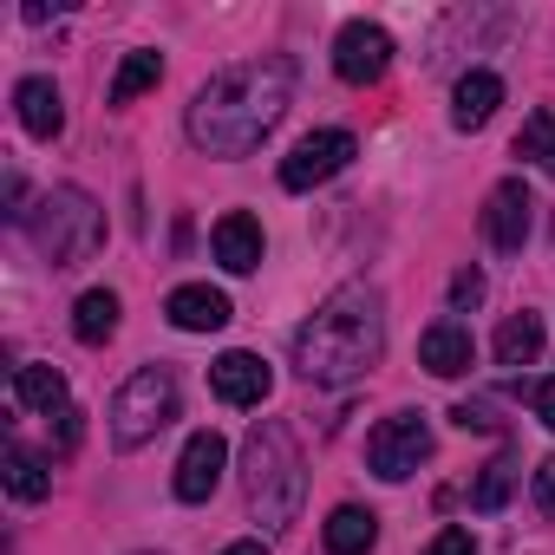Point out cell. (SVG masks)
Masks as SVG:
<instances>
[{
	"mask_svg": "<svg viewBox=\"0 0 555 555\" xmlns=\"http://www.w3.org/2000/svg\"><path fill=\"white\" fill-rule=\"evenodd\" d=\"M288 99H295V60H282V53L242 60V66L216 73V79L190 99L183 131H190V144L209 151V157H248L274 125H282Z\"/></svg>",
	"mask_w": 555,
	"mask_h": 555,
	"instance_id": "obj_1",
	"label": "cell"
},
{
	"mask_svg": "<svg viewBox=\"0 0 555 555\" xmlns=\"http://www.w3.org/2000/svg\"><path fill=\"white\" fill-rule=\"evenodd\" d=\"M386 353V301L366 282L334 288L295 334V373L308 386H353Z\"/></svg>",
	"mask_w": 555,
	"mask_h": 555,
	"instance_id": "obj_2",
	"label": "cell"
},
{
	"mask_svg": "<svg viewBox=\"0 0 555 555\" xmlns=\"http://www.w3.org/2000/svg\"><path fill=\"white\" fill-rule=\"evenodd\" d=\"M242 490H248V516L261 529H288L301 516V496H308V464H301V444L282 418H261L242 444Z\"/></svg>",
	"mask_w": 555,
	"mask_h": 555,
	"instance_id": "obj_3",
	"label": "cell"
},
{
	"mask_svg": "<svg viewBox=\"0 0 555 555\" xmlns=\"http://www.w3.org/2000/svg\"><path fill=\"white\" fill-rule=\"evenodd\" d=\"M27 229H34V242H40V255H47L53 268H79V261H92L99 242H105V209H99L79 183H60V190L40 203V216H34Z\"/></svg>",
	"mask_w": 555,
	"mask_h": 555,
	"instance_id": "obj_4",
	"label": "cell"
},
{
	"mask_svg": "<svg viewBox=\"0 0 555 555\" xmlns=\"http://www.w3.org/2000/svg\"><path fill=\"white\" fill-rule=\"evenodd\" d=\"M170 418H177V373H170V366H138V373L118 386V399H112V444H118V451H138V444H151Z\"/></svg>",
	"mask_w": 555,
	"mask_h": 555,
	"instance_id": "obj_5",
	"label": "cell"
},
{
	"mask_svg": "<svg viewBox=\"0 0 555 555\" xmlns=\"http://www.w3.org/2000/svg\"><path fill=\"white\" fill-rule=\"evenodd\" d=\"M425 457H431V425H425V412H392V418H379L373 438H366V464H373V477H386V483H405Z\"/></svg>",
	"mask_w": 555,
	"mask_h": 555,
	"instance_id": "obj_6",
	"label": "cell"
},
{
	"mask_svg": "<svg viewBox=\"0 0 555 555\" xmlns=\"http://www.w3.org/2000/svg\"><path fill=\"white\" fill-rule=\"evenodd\" d=\"M353 131H308L288 157H282V190H314V183H327V177H340L347 164H353Z\"/></svg>",
	"mask_w": 555,
	"mask_h": 555,
	"instance_id": "obj_7",
	"label": "cell"
},
{
	"mask_svg": "<svg viewBox=\"0 0 555 555\" xmlns=\"http://www.w3.org/2000/svg\"><path fill=\"white\" fill-rule=\"evenodd\" d=\"M386 66H392V34L373 27V21H347L340 40H334V73L347 86H379Z\"/></svg>",
	"mask_w": 555,
	"mask_h": 555,
	"instance_id": "obj_8",
	"label": "cell"
},
{
	"mask_svg": "<svg viewBox=\"0 0 555 555\" xmlns=\"http://www.w3.org/2000/svg\"><path fill=\"white\" fill-rule=\"evenodd\" d=\"M529 222H535V196H529V183H522V177H503V183L483 196V242L503 248V255H516V248L529 242Z\"/></svg>",
	"mask_w": 555,
	"mask_h": 555,
	"instance_id": "obj_9",
	"label": "cell"
},
{
	"mask_svg": "<svg viewBox=\"0 0 555 555\" xmlns=\"http://www.w3.org/2000/svg\"><path fill=\"white\" fill-rule=\"evenodd\" d=\"M222 464H229V444H222L216 431H196V438L183 444V457H177L170 490H177L183 503H209V496H216V483H222Z\"/></svg>",
	"mask_w": 555,
	"mask_h": 555,
	"instance_id": "obj_10",
	"label": "cell"
},
{
	"mask_svg": "<svg viewBox=\"0 0 555 555\" xmlns=\"http://www.w3.org/2000/svg\"><path fill=\"white\" fill-rule=\"evenodd\" d=\"M164 314H170V327H183V334H216V327H229V295L209 288V282H183V288H170Z\"/></svg>",
	"mask_w": 555,
	"mask_h": 555,
	"instance_id": "obj_11",
	"label": "cell"
},
{
	"mask_svg": "<svg viewBox=\"0 0 555 555\" xmlns=\"http://www.w3.org/2000/svg\"><path fill=\"white\" fill-rule=\"evenodd\" d=\"M209 248H216V261H222L229 274H255V268H261V222H255L248 209H229V216L209 229Z\"/></svg>",
	"mask_w": 555,
	"mask_h": 555,
	"instance_id": "obj_12",
	"label": "cell"
},
{
	"mask_svg": "<svg viewBox=\"0 0 555 555\" xmlns=\"http://www.w3.org/2000/svg\"><path fill=\"white\" fill-rule=\"evenodd\" d=\"M470 360H477L470 327H457V321L425 327V340H418V366H425L431 379H464V373H470Z\"/></svg>",
	"mask_w": 555,
	"mask_h": 555,
	"instance_id": "obj_13",
	"label": "cell"
},
{
	"mask_svg": "<svg viewBox=\"0 0 555 555\" xmlns=\"http://www.w3.org/2000/svg\"><path fill=\"white\" fill-rule=\"evenodd\" d=\"M209 386H216L222 405H261L268 386H274V373H268L255 353H222V360L209 366Z\"/></svg>",
	"mask_w": 555,
	"mask_h": 555,
	"instance_id": "obj_14",
	"label": "cell"
},
{
	"mask_svg": "<svg viewBox=\"0 0 555 555\" xmlns=\"http://www.w3.org/2000/svg\"><path fill=\"white\" fill-rule=\"evenodd\" d=\"M14 105H21V125H27L40 144H53V138L66 131V105H60V86H53V79H40V73L21 79V86H14Z\"/></svg>",
	"mask_w": 555,
	"mask_h": 555,
	"instance_id": "obj_15",
	"label": "cell"
},
{
	"mask_svg": "<svg viewBox=\"0 0 555 555\" xmlns=\"http://www.w3.org/2000/svg\"><path fill=\"white\" fill-rule=\"evenodd\" d=\"M496 105H503V79L496 73H464L457 92H451V125L457 131H483L496 118Z\"/></svg>",
	"mask_w": 555,
	"mask_h": 555,
	"instance_id": "obj_16",
	"label": "cell"
},
{
	"mask_svg": "<svg viewBox=\"0 0 555 555\" xmlns=\"http://www.w3.org/2000/svg\"><path fill=\"white\" fill-rule=\"evenodd\" d=\"M14 405L60 418V412L73 405V399H66V373H60V366H14Z\"/></svg>",
	"mask_w": 555,
	"mask_h": 555,
	"instance_id": "obj_17",
	"label": "cell"
},
{
	"mask_svg": "<svg viewBox=\"0 0 555 555\" xmlns=\"http://www.w3.org/2000/svg\"><path fill=\"white\" fill-rule=\"evenodd\" d=\"M321 535H327V555H366V548L379 542V516L360 509V503H340Z\"/></svg>",
	"mask_w": 555,
	"mask_h": 555,
	"instance_id": "obj_18",
	"label": "cell"
},
{
	"mask_svg": "<svg viewBox=\"0 0 555 555\" xmlns=\"http://www.w3.org/2000/svg\"><path fill=\"white\" fill-rule=\"evenodd\" d=\"M73 334H79L86 347H105V340L118 334V295H112V288H86L79 308H73Z\"/></svg>",
	"mask_w": 555,
	"mask_h": 555,
	"instance_id": "obj_19",
	"label": "cell"
},
{
	"mask_svg": "<svg viewBox=\"0 0 555 555\" xmlns=\"http://www.w3.org/2000/svg\"><path fill=\"white\" fill-rule=\"evenodd\" d=\"M542 353V321L535 314H509L496 327V366H535Z\"/></svg>",
	"mask_w": 555,
	"mask_h": 555,
	"instance_id": "obj_20",
	"label": "cell"
},
{
	"mask_svg": "<svg viewBox=\"0 0 555 555\" xmlns=\"http://www.w3.org/2000/svg\"><path fill=\"white\" fill-rule=\"evenodd\" d=\"M8 490H14L21 503H40V496L53 490L47 457H40V451H27V444H8Z\"/></svg>",
	"mask_w": 555,
	"mask_h": 555,
	"instance_id": "obj_21",
	"label": "cell"
},
{
	"mask_svg": "<svg viewBox=\"0 0 555 555\" xmlns=\"http://www.w3.org/2000/svg\"><path fill=\"white\" fill-rule=\"evenodd\" d=\"M157 79H164V60H157V53H125V66L112 73V92H105V99H112V105H131V99L151 92Z\"/></svg>",
	"mask_w": 555,
	"mask_h": 555,
	"instance_id": "obj_22",
	"label": "cell"
},
{
	"mask_svg": "<svg viewBox=\"0 0 555 555\" xmlns=\"http://www.w3.org/2000/svg\"><path fill=\"white\" fill-rule=\"evenodd\" d=\"M509 490H516V457L503 451V457H490V464H483V477L470 483V509H483V516H490V509H503V503H509Z\"/></svg>",
	"mask_w": 555,
	"mask_h": 555,
	"instance_id": "obj_23",
	"label": "cell"
},
{
	"mask_svg": "<svg viewBox=\"0 0 555 555\" xmlns=\"http://www.w3.org/2000/svg\"><path fill=\"white\" fill-rule=\"evenodd\" d=\"M516 157L555 177V112H529V125L516 131Z\"/></svg>",
	"mask_w": 555,
	"mask_h": 555,
	"instance_id": "obj_24",
	"label": "cell"
},
{
	"mask_svg": "<svg viewBox=\"0 0 555 555\" xmlns=\"http://www.w3.org/2000/svg\"><path fill=\"white\" fill-rule=\"evenodd\" d=\"M451 425H464V431H496V418H490L483 399H457V405H451Z\"/></svg>",
	"mask_w": 555,
	"mask_h": 555,
	"instance_id": "obj_25",
	"label": "cell"
},
{
	"mask_svg": "<svg viewBox=\"0 0 555 555\" xmlns=\"http://www.w3.org/2000/svg\"><path fill=\"white\" fill-rule=\"evenodd\" d=\"M483 301V274L477 268H457L451 274V308H477Z\"/></svg>",
	"mask_w": 555,
	"mask_h": 555,
	"instance_id": "obj_26",
	"label": "cell"
},
{
	"mask_svg": "<svg viewBox=\"0 0 555 555\" xmlns=\"http://www.w3.org/2000/svg\"><path fill=\"white\" fill-rule=\"evenodd\" d=\"M425 555H477V542H470V529H438L425 542Z\"/></svg>",
	"mask_w": 555,
	"mask_h": 555,
	"instance_id": "obj_27",
	"label": "cell"
},
{
	"mask_svg": "<svg viewBox=\"0 0 555 555\" xmlns=\"http://www.w3.org/2000/svg\"><path fill=\"white\" fill-rule=\"evenodd\" d=\"M535 509H542V516H555V457H542V464H535Z\"/></svg>",
	"mask_w": 555,
	"mask_h": 555,
	"instance_id": "obj_28",
	"label": "cell"
},
{
	"mask_svg": "<svg viewBox=\"0 0 555 555\" xmlns=\"http://www.w3.org/2000/svg\"><path fill=\"white\" fill-rule=\"evenodd\" d=\"M529 399H535V418H542V425L555 431V379H542V386H535Z\"/></svg>",
	"mask_w": 555,
	"mask_h": 555,
	"instance_id": "obj_29",
	"label": "cell"
},
{
	"mask_svg": "<svg viewBox=\"0 0 555 555\" xmlns=\"http://www.w3.org/2000/svg\"><path fill=\"white\" fill-rule=\"evenodd\" d=\"M53 425H60V451H73V444H79V412H73V405H66V412H60V418H53Z\"/></svg>",
	"mask_w": 555,
	"mask_h": 555,
	"instance_id": "obj_30",
	"label": "cell"
},
{
	"mask_svg": "<svg viewBox=\"0 0 555 555\" xmlns=\"http://www.w3.org/2000/svg\"><path fill=\"white\" fill-rule=\"evenodd\" d=\"M222 555H268V542H229Z\"/></svg>",
	"mask_w": 555,
	"mask_h": 555,
	"instance_id": "obj_31",
	"label": "cell"
}]
</instances>
